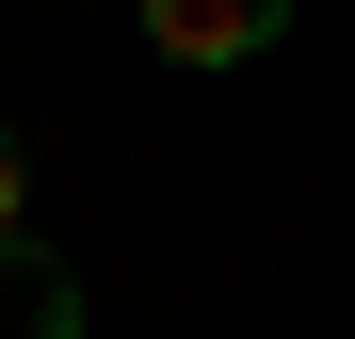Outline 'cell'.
Here are the masks:
<instances>
[{
  "label": "cell",
  "mask_w": 355,
  "mask_h": 339,
  "mask_svg": "<svg viewBox=\"0 0 355 339\" xmlns=\"http://www.w3.org/2000/svg\"><path fill=\"white\" fill-rule=\"evenodd\" d=\"M130 17H146V49H162V65L226 81V65H259V49L291 33V0H130Z\"/></svg>",
  "instance_id": "6da1fadb"
},
{
  "label": "cell",
  "mask_w": 355,
  "mask_h": 339,
  "mask_svg": "<svg viewBox=\"0 0 355 339\" xmlns=\"http://www.w3.org/2000/svg\"><path fill=\"white\" fill-rule=\"evenodd\" d=\"M49 275V243H33V146L0 130V291H33Z\"/></svg>",
  "instance_id": "7a4b0ae2"
},
{
  "label": "cell",
  "mask_w": 355,
  "mask_h": 339,
  "mask_svg": "<svg viewBox=\"0 0 355 339\" xmlns=\"http://www.w3.org/2000/svg\"><path fill=\"white\" fill-rule=\"evenodd\" d=\"M17 339H81V291H65V259L33 275V323H17Z\"/></svg>",
  "instance_id": "3957f363"
}]
</instances>
